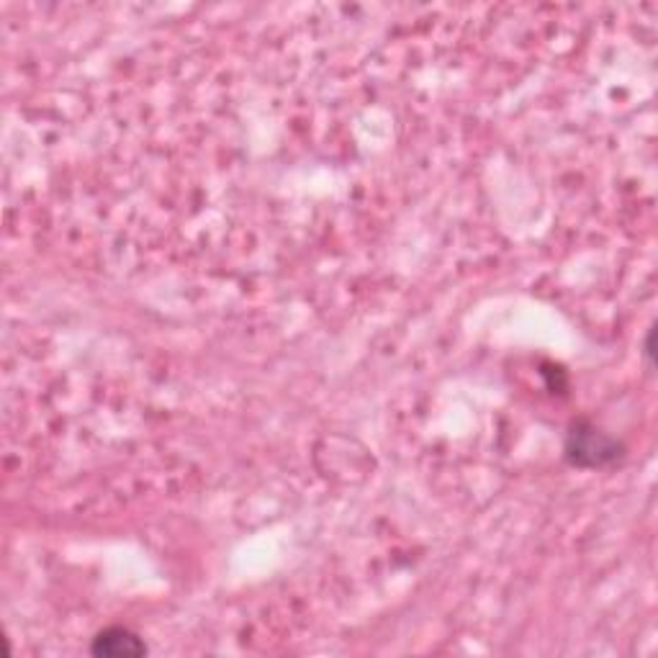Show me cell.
I'll return each instance as SVG.
<instances>
[{"instance_id": "cell-1", "label": "cell", "mask_w": 658, "mask_h": 658, "mask_svg": "<svg viewBox=\"0 0 658 658\" xmlns=\"http://www.w3.org/2000/svg\"><path fill=\"white\" fill-rule=\"evenodd\" d=\"M620 456V445L612 437L602 435L596 427L577 425L566 443V458L573 466H604Z\"/></svg>"}, {"instance_id": "cell-2", "label": "cell", "mask_w": 658, "mask_h": 658, "mask_svg": "<svg viewBox=\"0 0 658 658\" xmlns=\"http://www.w3.org/2000/svg\"><path fill=\"white\" fill-rule=\"evenodd\" d=\"M96 656H109V658H134V656H145L147 646L140 635H134L126 627H105L93 638V646H90Z\"/></svg>"}]
</instances>
